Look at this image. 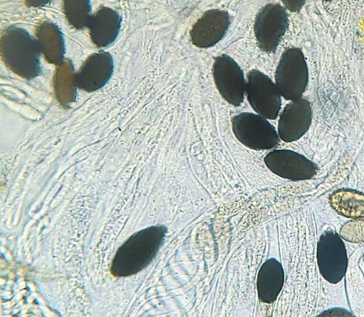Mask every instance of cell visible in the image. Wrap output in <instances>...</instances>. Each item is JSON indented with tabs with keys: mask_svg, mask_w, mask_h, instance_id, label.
<instances>
[{
	"mask_svg": "<svg viewBox=\"0 0 364 317\" xmlns=\"http://www.w3.org/2000/svg\"><path fill=\"white\" fill-rule=\"evenodd\" d=\"M167 228L151 226L133 234L117 251L111 273L117 277L133 275L146 267L163 245Z\"/></svg>",
	"mask_w": 364,
	"mask_h": 317,
	"instance_id": "cell-1",
	"label": "cell"
},
{
	"mask_svg": "<svg viewBox=\"0 0 364 317\" xmlns=\"http://www.w3.org/2000/svg\"><path fill=\"white\" fill-rule=\"evenodd\" d=\"M38 41L24 28L10 26L1 38V58L6 66L21 77L31 80L42 72Z\"/></svg>",
	"mask_w": 364,
	"mask_h": 317,
	"instance_id": "cell-2",
	"label": "cell"
},
{
	"mask_svg": "<svg viewBox=\"0 0 364 317\" xmlns=\"http://www.w3.org/2000/svg\"><path fill=\"white\" fill-rule=\"evenodd\" d=\"M274 77L278 90L284 99L293 101L301 97L308 85L309 72L300 48H289L284 50Z\"/></svg>",
	"mask_w": 364,
	"mask_h": 317,
	"instance_id": "cell-3",
	"label": "cell"
},
{
	"mask_svg": "<svg viewBox=\"0 0 364 317\" xmlns=\"http://www.w3.org/2000/svg\"><path fill=\"white\" fill-rule=\"evenodd\" d=\"M232 131L237 139L255 150H269L279 144L275 128L263 117L242 112L232 119Z\"/></svg>",
	"mask_w": 364,
	"mask_h": 317,
	"instance_id": "cell-4",
	"label": "cell"
},
{
	"mask_svg": "<svg viewBox=\"0 0 364 317\" xmlns=\"http://www.w3.org/2000/svg\"><path fill=\"white\" fill-rule=\"evenodd\" d=\"M316 258L321 276L331 284L343 278L348 267L345 245L339 235L332 230L325 231L317 244Z\"/></svg>",
	"mask_w": 364,
	"mask_h": 317,
	"instance_id": "cell-5",
	"label": "cell"
},
{
	"mask_svg": "<svg viewBox=\"0 0 364 317\" xmlns=\"http://www.w3.org/2000/svg\"><path fill=\"white\" fill-rule=\"evenodd\" d=\"M289 25L287 14L279 4H267L258 12L254 33L259 48L264 52L276 50Z\"/></svg>",
	"mask_w": 364,
	"mask_h": 317,
	"instance_id": "cell-6",
	"label": "cell"
},
{
	"mask_svg": "<svg viewBox=\"0 0 364 317\" xmlns=\"http://www.w3.org/2000/svg\"><path fill=\"white\" fill-rule=\"evenodd\" d=\"M246 93L251 107L259 115L269 119L277 118L281 108V95L267 75L258 70H250Z\"/></svg>",
	"mask_w": 364,
	"mask_h": 317,
	"instance_id": "cell-7",
	"label": "cell"
},
{
	"mask_svg": "<svg viewBox=\"0 0 364 317\" xmlns=\"http://www.w3.org/2000/svg\"><path fill=\"white\" fill-rule=\"evenodd\" d=\"M213 75L221 96L229 104L239 106L243 101L246 82L236 61L226 54L218 55L213 65Z\"/></svg>",
	"mask_w": 364,
	"mask_h": 317,
	"instance_id": "cell-8",
	"label": "cell"
},
{
	"mask_svg": "<svg viewBox=\"0 0 364 317\" xmlns=\"http://www.w3.org/2000/svg\"><path fill=\"white\" fill-rule=\"evenodd\" d=\"M267 167L281 178L302 181L314 177L316 164L304 156L289 149H275L264 156Z\"/></svg>",
	"mask_w": 364,
	"mask_h": 317,
	"instance_id": "cell-9",
	"label": "cell"
},
{
	"mask_svg": "<svg viewBox=\"0 0 364 317\" xmlns=\"http://www.w3.org/2000/svg\"><path fill=\"white\" fill-rule=\"evenodd\" d=\"M312 109L309 101L299 98L291 101L284 108L278 122V134L285 142L300 139L309 129Z\"/></svg>",
	"mask_w": 364,
	"mask_h": 317,
	"instance_id": "cell-10",
	"label": "cell"
},
{
	"mask_svg": "<svg viewBox=\"0 0 364 317\" xmlns=\"http://www.w3.org/2000/svg\"><path fill=\"white\" fill-rule=\"evenodd\" d=\"M113 71V58L109 53H93L75 72L76 86L87 92L98 90L109 82Z\"/></svg>",
	"mask_w": 364,
	"mask_h": 317,
	"instance_id": "cell-11",
	"label": "cell"
},
{
	"mask_svg": "<svg viewBox=\"0 0 364 317\" xmlns=\"http://www.w3.org/2000/svg\"><path fill=\"white\" fill-rule=\"evenodd\" d=\"M230 24V16L226 11L208 10L193 26L191 42L201 48L212 47L225 36Z\"/></svg>",
	"mask_w": 364,
	"mask_h": 317,
	"instance_id": "cell-12",
	"label": "cell"
},
{
	"mask_svg": "<svg viewBox=\"0 0 364 317\" xmlns=\"http://www.w3.org/2000/svg\"><path fill=\"white\" fill-rule=\"evenodd\" d=\"M121 22L117 11L105 6L100 8L92 15L87 26L93 43L99 48L111 45L119 35Z\"/></svg>",
	"mask_w": 364,
	"mask_h": 317,
	"instance_id": "cell-13",
	"label": "cell"
},
{
	"mask_svg": "<svg viewBox=\"0 0 364 317\" xmlns=\"http://www.w3.org/2000/svg\"><path fill=\"white\" fill-rule=\"evenodd\" d=\"M284 282V272L279 262L271 258L261 266L257 278V289L259 300L272 303L279 294Z\"/></svg>",
	"mask_w": 364,
	"mask_h": 317,
	"instance_id": "cell-14",
	"label": "cell"
},
{
	"mask_svg": "<svg viewBox=\"0 0 364 317\" xmlns=\"http://www.w3.org/2000/svg\"><path fill=\"white\" fill-rule=\"evenodd\" d=\"M37 41L46 60L56 65L64 63L65 42L63 34L55 23L45 21L36 29Z\"/></svg>",
	"mask_w": 364,
	"mask_h": 317,
	"instance_id": "cell-15",
	"label": "cell"
},
{
	"mask_svg": "<svg viewBox=\"0 0 364 317\" xmlns=\"http://www.w3.org/2000/svg\"><path fill=\"white\" fill-rule=\"evenodd\" d=\"M331 207L340 215L350 218L364 217V193L353 189H338L330 197Z\"/></svg>",
	"mask_w": 364,
	"mask_h": 317,
	"instance_id": "cell-16",
	"label": "cell"
},
{
	"mask_svg": "<svg viewBox=\"0 0 364 317\" xmlns=\"http://www.w3.org/2000/svg\"><path fill=\"white\" fill-rule=\"evenodd\" d=\"M55 93L63 106L74 102L76 96L75 73L71 61H65L60 65L54 78Z\"/></svg>",
	"mask_w": 364,
	"mask_h": 317,
	"instance_id": "cell-17",
	"label": "cell"
},
{
	"mask_svg": "<svg viewBox=\"0 0 364 317\" xmlns=\"http://www.w3.org/2000/svg\"><path fill=\"white\" fill-rule=\"evenodd\" d=\"M63 9L67 20L72 26L82 29L88 26L92 7L89 1H65Z\"/></svg>",
	"mask_w": 364,
	"mask_h": 317,
	"instance_id": "cell-18",
	"label": "cell"
},
{
	"mask_svg": "<svg viewBox=\"0 0 364 317\" xmlns=\"http://www.w3.org/2000/svg\"><path fill=\"white\" fill-rule=\"evenodd\" d=\"M340 234L342 238L349 242H364V220H354L345 223Z\"/></svg>",
	"mask_w": 364,
	"mask_h": 317,
	"instance_id": "cell-19",
	"label": "cell"
},
{
	"mask_svg": "<svg viewBox=\"0 0 364 317\" xmlns=\"http://www.w3.org/2000/svg\"><path fill=\"white\" fill-rule=\"evenodd\" d=\"M316 317H355L351 312H350L348 310L336 307V308H332L330 309H328L319 315H318Z\"/></svg>",
	"mask_w": 364,
	"mask_h": 317,
	"instance_id": "cell-20",
	"label": "cell"
},
{
	"mask_svg": "<svg viewBox=\"0 0 364 317\" xmlns=\"http://www.w3.org/2000/svg\"><path fill=\"white\" fill-rule=\"evenodd\" d=\"M286 6L287 8H288L290 11H298L301 9V7L303 6V4H304V1H301V2L299 4H290L288 1H283Z\"/></svg>",
	"mask_w": 364,
	"mask_h": 317,
	"instance_id": "cell-21",
	"label": "cell"
}]
</instances>
